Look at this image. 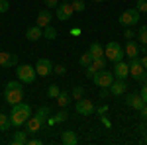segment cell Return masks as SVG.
Listing matches in <instances>:
<instances>
[{"instance_id": "6da1fadb", "label": "cell", "mask_w": 147, "mask_h": 145, "mask_svg": "<svg viewBox=\"0 0 147 145\" xmlns=\"http://www.w3.org/2000/svg\"><path fill=\"white\" fill-rule=\"evenodd\" d=\"M32 116V108L26 104V102H18L12 106V112H10V123L12 125H22L26 123V120Z\"/></svg>"}, {"instance_id": "bcb514c9", "label": "cell", "mask_w": 147, "mask_h": 145, "mask_svg": "<svg viewBox=\"0 0 147 145\" xmlns=\"http://www.w3.org/2000/svg\"><path fill=\"white\" fill-rule=\"evenodd\" d=\"M71 34H73V35H80V30H77V28H75V30H71Z\"/></svg>"}, {"instance_id": "7a4b0ae2", "label": "cell", "mask_w": 147, "mask_h": 145, "mask_svg": "<svg viewBox=\"0 0 147 145\" xmlns=\"http://www.w3.org/2000/svg\"><path fill=\"white\" fill-rule=\"evenodd\" d=\"M104 57L106 59H110L112 63H118V61H124V47L118 43V41H110V43L104 47Z\"/></svg>"}, {"instance_id": "7c38bea8", "label": "cell", "mask_w": 147, "mask_h": 145, "mask_svg": "<svg viewBox=\"0 0 147 145\" xmlns=\"http://www.w3.org/2000/svg\"><path fill=\"white\" fill-rule=\"evenodd\" d=\"M106 57H96V59H92V63L88 65V67H84L86 69V75L88 77H92L94 73H98V71H102V69H106Z\"/></svg>"}, {"instance_id": "ee69618b", "label": "cell", "mask_w": 147, "mask_h": 145, "mask_svg": "<svg viewBox=\"0 0 147 145\" xmlns=\"http://www.w3.org/2000/svg\"><path fill=\"white\" fill-rule=\"evenodd\" d=\"M108 94H110L108 90H106V88H102V92H100V98H108Z\"/></svg>"}, {"instance_id": "8992f818", "label": "cell", "mask_w": 147, "mask_h": 145, "mask_svg": "<svg viewBox=\"0 0 147 145\" xmlns=\"http://www.w3.org/2000/svg\"><path fill=\"white\" fill-rule=\"evenodd\" d=\"M55 10H57V18L61 22H69L71 16H73V12H75V8H73L71 2H61V4H57Z\"/></svg>"}, {"instance_id": "484cf974", "label": "cell", "mask_w": 147, "mask_h": 145, "mask_svg": "<svg viewBox=\"0 0 147 145\" xmlns=\"http://www.w3.org/2000/svg\"><path fill=\"white\" fill-rule=\"evenodd\" d=\"M43 37H47V39H55V37H57V30L51 26V24L43 28Z\"/></svg>"}, {"instance_id": "60d3db41", "label": "cell", "mask_w": 147, "mask_h": 145, "mask_svg": "<svg viewBox=\"0 0 147 145\" xmlns=\"http://www.w3.org/2000/svg\"><path fill=\"white\" fill-rule=\"evenodd\" d=\"M141 98H143V100L147 102V82L143 84V88H141Z\"/></svg>"}, {"instance_id": "5bb4252c", "label": "cell", "mask_w": 147, "mask_h": 145, "mask_svg": "<svg viewBox=\"0 0 147 145\" xmlns=\"http://www.w3.org/2000/svg\"><path fill=\"white\" fill-rule=\"evenodd\" d=\"M112 73H114V77H116V78H124V80H125L127 75H129V65L124 63V61H118Z\"/></svg>"}, {"instance_id": "f35d334b", "label": "cell", "mask_w": 147, "mask_h": 145, "mask_svg": "<svg viewBox=\"0 0 147 145\" xmlns=\"http://www.w3.org/2000/svg\"><path fill=\"white\" fill-rule=\"evenodd\" d=\"M139 114H141V120H147V102L143 104V108L139 110Z\"/></svg>"}, {"instance_id": "74e56055", "label": "cell", "mask_w": 147, "mask_h": 145, "mask_svg": "<svg viewBox=\"0 0 147 145\" xmlns=\"http://www.w3.org/2000/svg\"><path fill=\"white\" fill-rule=\"evenodd\" d=\"M57 4H59V0H45L47 8H57Z\"/></svg>"}, {"instance_id": "cb8c5ba5", "label": "cell", "mask_w": 147, "mask_h": 145, "mask_svg": "<svg viewBox=\"0 0 147 145\" xmlns=\"http://www.w3.org/2000/svg\"><path fill=\"white\" fill-rule=\"evenodd\" d=\"M55 100H57V104H59L61 108H65V106H69V104H71V100H73V98H71V94H67V92H59V96H57Z\"/></svg>"}, {"instance_id": "ac0fdd59", "label": "cell", "mask_w": 147, "mask_h": 145, "mask_svg": "<svg viewBox=\"0 0 147 145\" xmlns=\"http://www.w3.org/2000/svg\"><path fill=\"white\" fill-rule=\"evenodd\" d=\"M61 141H63V145H77L79 143V137H77V134L73 129H67V132L61 134Z\"/></svg>"}, {"instance_id": "3957f363", "label": "cell", "mask_w": 147, "mask_h": 145, "mask_svg": "<svg viewBox=\"0 0 147 145\" xmlns=\"http://www.w3.org/2000/svg\"><path fill=\"white\" fill-rule=\"evenodd\" d=\"M16 77L24 84H32L37 77V73H35V67H32V65H18L16 67Z\"/></svg>"}, {"instance_id": "5b68a950", "label": "cell", "mask_w": 147, "mask_h": 145, "mask_svg": "<svg viewBox=\"0 0 147 145\" xmlns=\"http://www.w3.org/2000/svg\"><path fill=\"white\" fill-rule=\"evenodd\" d=\"M139 22V10L137 8H127L125 12H122L120 16V24L124 28H129V26H136Z\"/></svg>"}, {"instance_id": "f6af8a7d", "label": "cell", "mask_w": 147, "mask_h": 145, "mask_svg": "<svg viewBox=\"0 0 147 145\" xmlns=\"http://www.w3.org/2000/svg\"><path fill=\"white\" fill-rule=\"evenodd\" d=\"M139 82H143V84H145V82H147V71H145V73H143V77H141V80H139Z\"/></svg>"}, {"instance_id": "4316f807", "label": "cell", "mask_w": 147, "mask_h": 145, "mask_svg": "<svg viewBox=\"0 0 147 145\" xmlns=\"http://www.w3.org/2000/svg\"><path fill=\"white\" fill-rule=\"evenodd\" d=\"M137 39L141 45H147V26H141L139 32H137Z\"/></svg>"}, {"instance_id": "9a60e30c", "label": "cell", "mask_w": 147, "mask_h": 145, "mask_svg": "<svg viewBox=\"0 0 147 145\" xmlns=\"http://www.w3.org/2000/svg\"><path fill=\"white\" fill-rule=\"evenodd\" d=\"M51 18H53V16H51L49 8H45V10H41L39 14H37V20H35V24H37L41 30H43L45 26H49V24H51Z\"/></svg>"}, {"instance_id": "ab89813d", "label": "cell", "mask_w": 147, "mask_h": 145, "mask_svg": "<svg viewBox=\"0 0 147 145\" xmlns=\"http://www.w3.org/2000/svg\"><path fill=\"white\" fill-rule=\"evenodd\" d=\"M124 37H125V39H134V32H131L129 28H125V32H124Z\"/></svg>"}, {"instance_id": "7402d4cb", "label": "cell", "mask_w": 147, "mask_h": 145, "mask_svg": "<svg viewBox=\"0 0 147 145\" xmlns=\"http://www.w3.org/2000/svg\"><path fill=\"white\" fill-rule=\"evenodd\" d=\"M28 132H16L12 137V145H26L28 143Z\"/></svg>"}, {"instance_id": "277c9868", "label": "cell", "mask_w": 147, "mask_h": 145, "mask_svg": "<svg viewBox=\"0 0 147 145\" xmlns=\"http://www.w3.org/2000/svg\"><path fill=\"white\" fill-rule=\"evenodd\" d=\"M92 78H94V84H96V86H100V88H110V84L114 82V78H116V77H114L112 71L102 69V71H98V73H94Z\"/></svg>"}, {"instance_id": "1f68e13d", "label": "cell", "mask_w": 147, "mask_h": 145, "mask_svg": "<svg viewBox=\"0 0 147 145\" xmlns=\"http://www.w3.org/2000/svg\"><path fill=\"white\" fill-rule=\"evenodd\" d=\"M12 88H24V86L20 84V80H10V82L6 84V88H4V90H12Z\"/></svg>"}, {"instance_id": "f1b7e54d", "label": "cell", "mask_w": 147, "mask_h": 145, "mask_svg": "<svg viewBox=\"0 0 147 145\" xmlns=\"http://www.w3.org/2000/svg\"><path fill=\"white\" fill-rule=\"evenodd\" d=\"M82 94H84V88L82 86H75L73 92H71V98L73 100H79V98H82Z\"/></svg>"}, {"instance_id": "ba28073f", "label": "cell", "mask_w": 147, "mask_h": 145, "mask_svg": "<svg viewBox=\"0 0 147 145\" xmlns=\"http://www.w3.org/2000/svg\"><path fill=\"white\" fill-rule=\"evenodd\" d=\"M75 108H77V114L79 116H92L94 114V104L90 100H86V98H79Z\"/></svg>"}, {"instance_id": "4fadbf2b", "label": "cell", "mask_w": 147, "mask_h": 145, "mask_svg": "<svg viewBox=\"0 0 147 145\" xmlns=\"http://www.w3.org/2000/svg\"><path fill=\"white\" fill-rule=\"evenodd\" d=\"M125 104H127L129 108H134V110H141L143 104H145V100L141 98V94H127V96H125Z\"/></svg>"}, {"instance_id": "7dc6e473", "label": "cell", "mask_w": 147, "mask_h": 145, "mask_svg": "<svg viewBox=\"0 0 147 145\" xmlns=\"http://www.w3.org/2000/svg\"><path fill=\"white\" fill-rule=\"evenodd\" d=\"M92 2H104V0H92Z\"/></svg>"}, {"instance_id": "9c48e42d", "label": "cell", "mask_w": 147, "mask_h": 145, "mask_svg": "<svg viewBox=\"0 0 147 145\" xmlns=\"http://www.w3.org/2000/svg\"><path fill=\"white\" fill-rule=\"evenodd\" d=\"M18 65V55L10 53V51H0V67L4 69H12Z\"/></svg>"}, {"instance_id": "83f0119b", "label": "cell", "mask_w": 147, "mask_h": 145, "mask_svg": "<svg viewBox=\"0 0 147 145\" xmlns=\"http://www.w3.org/2000/svg\"><path fill=\"white\" fill-rule=\"evenodd\" d=\"M90 63H92V57H90L88 51H86V53H82V55L79 57V65H80V67H88Z\"/></svg>"}, {"instance_id": "44dd1931", "label": "cell", "mask_w": 147, "mask_h": 145, "mask_svg": "<svg viewBox=\"0 0 147 145\" xmlns=\"http://www.w3.org/2000/svg\"><path fill=\"white\" fill-rule=\"evenodd\" d=\"M88 53H90L92 59H96V57H104V47H102L98 41H92L90 47H88Z\"/></svg>"}, {"instance_id": "30bf717a", "label": "cell", "mask_w": 147, "mask_h": 145, "mask_svg": "<svg viewBox=\"0 0 147 145\" xmlns=\"http://www.w3.org/2000/svg\"><path fill=\"white\" fill-rule=\"evenodd\" d=\"M4 100L8 104H18L24 100V88H12V90H4Z\"/></svg>"}, {"instance_id": "b9f144b4", "label": "cell", "mask_w": 147, "mask_h": 145, "mask_svg": "<svg viewBox=\"0 0 147 145\" xmlns=\"http://www.w3.org/2000/svg\"><path fill=\"white\" fill-rule=\"evenodd\" d=\"M28 143L30 145H41L43 141H41V139H28Z\"/></svg>"}, {"instance_id": "e575fe53", "label": "cell", "mask_w": 147, "mask_h": 145, "mask_svg": "<svg viewBox=\"0 0 147 145\" xmlns=\"http://www.w3.org/2000/svg\"><path fill=\"white\" fill-rule=\"evenodd\" d=\"M136 8H137L139 12H147V0H137Z\"/></svg>"}, {"instance_id": "4dcf8cb0", "label": "cell", "mask_w": 147, "mask_h": 145, "mask_svg": "<svg viewBox=\"0 0 147 145\" xmlns=\"http://www.w3.org/2000/svg\"><path fill=\"white\" fill-rule=\"evenodd\" d=\"M71 4H73V8H75V12H84V8H86V4H84L82 0H73Z\"/></svg>"}, {"instance_id": "52a82bcc", "label": "cell", "mask_w": 147, "mask_h": 145, "mask_svg": "<svg viewBox=\"0 0 147 145\" xmlns=\"http://www.w3.org/2000/svg\"><path fill=\"white\" fill-rule=\"evenodd\" d=\"M35 73L39 75V77H47V75H51L53 73V63L45 59V57H41V59H37V63H35Z\"/></svg>"}, {"instance_id": "d6986e66", "label": "cell", "mask_w": 147, "mask_h": 145, "mask_svg": "<svg viewBox=\"0 0 147 145\" xmlns=\"http://www.w3.org/2000/svg\"><path fill=\"white\" fill-rule=\"evenodd\" d=\"M26 125H28V132H32V134H35V132H39V129H41V125H43V122H41L39 118H35V116H30V118L26 120Z\"/></svg>"}, {"instance_id": "7bdbcfd3", "label": "cell", "mask_w": 147, "mask_h": 145, "mask_svg": "<svg viewBox=\"0 0 147 145\" xmlns=\"http://www.w3.org/2000/svg\"><path fill=\"white\" fill-rule=\"evenodd\" d=\"M139 61H141V65H143V67H145V71H147V53H145L143 57H141Z\"/></svg>"}, {"instance_id": "c3c4849f", "label": "cell", "mask_w": 147, "mask_h": 145, "mask_svg": "<svg viewBox=\"0 0 147 145\" xmlns=\"http://www.w3.org/2000/svg\"><path fill=\"white\" fill-rule=\"evenodd\" d=\"M61 2H71V0H61Z\"/></svg>"}, {"instance_id": "8d00e7d4", "label": "cell", "mask_w": 147, "mask_h": 145, "mask_svg": "<svg viewBox=\"0 0 147 145\" xmlns=\"http://www.w3.org/2000/svg\"><path fill=\"white\" fill-rule=\"evenodd\" d=\"M106 112H108V106H106V104H102V106L96 108V114H98V116H104Z\"/></svg>"}, {"instance_id": "2e32d148", "label": "cell", "mask_w": 147, "mask_h": 145, "mask_svg": "<svg viewBox=\"0 0 147 145\" xmlns=\"http://www.w3.org/2000/svg\"><path fill=\"white\" fill-rule=\"evenodd\" d=\"M26 37L30 39V41H37L39 37H43V30L35 24V26H30L28 30H26Z\"/></svg>"}, {"instance_id": "d6a6232c", "label": "cell", "mask_w": 147, "mask_h": 145, "mask_svg": "<svg viewBox=\"0 0 147 145\" xmlns=\"http://www.w3.org/2000/svg\"><path fill=\"white\" fill-rule=\"evenodd\" d=\"M8 10H10V2L8 0H0V14H4Z\"/></svg>"}, {"instance_id": "e0dca14e", "label": "cell", "mask_w": 147, "mask_h": 145, "mask_svg": "<svg viewBox=\"0 0 147 145\" xmlns=\"http://www.w3.org/2000/svg\"><path fill=\"white\" fill-rule=\"evenodd\" d=\"M125 86H127V84H125L124 78H118V80H114L112 84H110V92H112L114 96H122L125 92Z\"/></svg>"}, {"instance_id": "603a6c76", "label": "cell", "mask_w": 147, "mask_h": 145, "mask_svg": "<svg viewBox=\"0 0 147 145\" xmlns=\"http://www.w3.org/2000/svg\"><path fill=\"white\" fill-rule=\"evenodd\" d=\"M10 114H2L0 112V132H8L10 129Z\"/></svg>"}, {"instance_id": "8fae6325", "label": "cell", "mask_w": 147, "mask_h": 145, "mask_svg": "<svg viewBox=\"0 0 147 145\" xmlns=\"http://www.w3.org/2000/svg\"><path fill=\"white\" fill-rule=\"evenodd\" d=\"M127 65H129V75L136 78V80H141L143 73H145V67L141 65V61H139V59L136 57V59H131V61H129Z\"/></svg>"}, {"instance_id": "836d02e7", "label": "cell", "mask_w": 147, "mask_h": 145, "mask_svg": "<svg viewBox=\"0 0 147 145\" xmlns=\"http://www.w3.org/2000/svg\"><path fill=\"white\" fill-rule=\"evenodd\" d=\"M53 73H55V75H65V73H67V67H65V65H55V67H53Z\"/></svg>"}, {"instance_id": "d4e9b609", "label": "cell", "mask_w": 147, "mask_h": 145, "mask_svg": "<svg viewBox=\"0 0 147 145\" xmlns=\"http://www.w3.org/2000/svg\"><path fill=\"white\" fill-rule=\"evenodd\" d=\"M49 112H51V108H49V106H41L39 110L35 112V118H39L41 122L45 123V122H47V118H49Z\"/></svg>"}, {"instance_id": "d590c367", "label": "cell", "mask_w": 147, "mask_h": 145, "mask_svg": "<svg viewBox=\"0 0 147 145\" xmlns=\"http://www.w3.org/2000/svg\"><path fill=\"white\" fill-rule=\"evenodd\" d=\"M67 118H69V114H67L65 110H61V112H59V114L55 116V122H65Z\"/></svg>"}, {"instance_id": "f546056e", "label": "cell", "mask_w": 147, "mask_h": 145, "mask_svg": "<svg viewBox=\"0 0 147 145\" xmlns=\"http://www.w3.org/2000/svg\"><path fill=\"white\" fill-rule=\"evenodd\" d=\"M59 92H61L59 86H57V84H51V86L47 88V96H49V98H57V96H59Z\"/></svg>"}, {"instance_id": "ffe728a7", "label": "cell", "mask_w": 147, "mask_h": 145, "mask_svg": "<svg viewBox=\"0 0 147 145\" xmlns=\"http://www.w3.org/2000/svg\"><path fill=\"white\" fill-rule=\"evenodd\" d=\"M124 53L129 59H136L137 55H139V45L136 43V41H131V39H127V43H125V49H124Z\"/></svg>"}]
</instances>
